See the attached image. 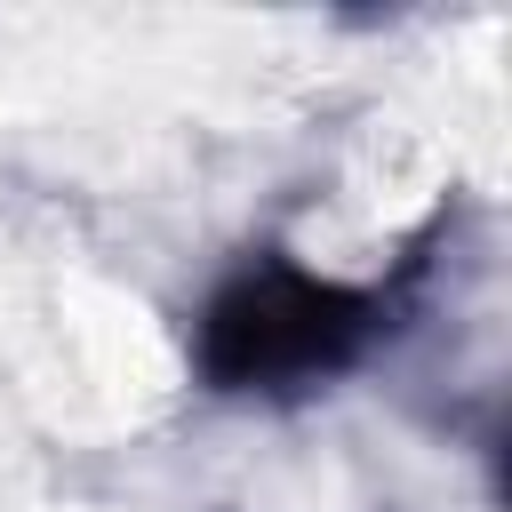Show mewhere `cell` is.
I'll return each mask as SVG.
<instances>
[{"instance_id":"cell-1","label":"cell","mask_w":512,"mask_h":512,"mask_svg":"<svg viewBox=\"0 0 512 512\" xmlns=\"http://www.w3.org/2000/svg\"><path fill=\"white\" fill-rule=\"evenodd\" d=\"M384 312V288H352L264 248L200 304L192 360L216 392H312L384 336Z\"/></svg>"}]
</instances>
